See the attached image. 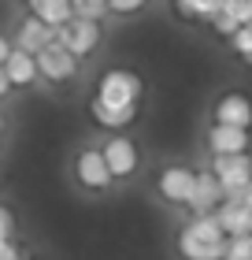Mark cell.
<instances>
[{
    "label": "cell",
    "instance_id": "9c48e42d",
    "mask_svg": "<svg viewBox=\"0 0 252 260\" xmlns=\"http://www.w3.org/2000/svg\"><path fill=\"white\" fill-rule=\"evenodd\" d=\"M248 145H252V130L248 126L211 123V130H208V149L211 152H248Z\"/></svg>",
    "mask_w": 252,
    "mask_h": 260
},
{
    "label": "cell",
    "instance_id": "484cf974",
    "mask_svg": "<svg viewBox=\"0 0 252 260\" xmlns=\"http://www.w3.org/2000/svg\"><path fill=\"white\" fill-rule=\"evenodd\" d=\"M8 52H11V41H8V34H0V63L8 60Z\"/></svg>",
    "mask_w": 252,
    "mask_h": 260
},
{
    "label": "cell",
    "instance_id": "277c9868",
    "mask_svg": "<svg viewBox=\"0 0 252 260\" xmlns=\"http://www.w3.org/2000/svg\"><path fill=\"white\" fill-rule=\"evenodd\" d=\"M211 175L223 186V193L241 190L245 182H252V156L248 152H215L211 156Z\"/></svg>",
    "mask_w": 252,
    "mask_h": 260
},
{
    "label": "cell",
    "instance_id": "4316f807",
    "mask_svg": "<svg viewBox=\"0 0 252 260\" xmlns=\"http://www.w3.org/2000/svg\"><path fill=\"white\" fill-rule=\"evenodd\" d=\"M8 89H11V82H8V75H4V67H0V97H4Z\"/></svg>",
    "mask_w": 252,
    "mask_h": 260
},
{
    "label": "cell",
    "instance_id": "44dd1931",
    "mask_svg": "<svg viewBox=\"0 0 252 260\" xmlns=\"http://www.w3.org/2000/svg\"><path fill=\"white\" fill-rule=\"evenodd\" d=\"M219 11H226V15H230L234 22H241V26L252 22V0H223Z\"/></svg>",
    "mask_w": 252,
    "mask_h": 260
},
{
    "label": "cell",
    "instance_id": "e0dca14e",
    "mask_svg": "<svg viewBox=\"0 0 252 260\" xmlns=\"http://www.w3.org/2000/svg\"><path fill=\"white\" fill-rule=\"evenodd\" d=\"M219 8H223V0H178V11L186 19H197V22H208Z\"/></svg>",
    "mask_w": 252,
    "mask_h": 260
},
{
    "label": "cell",
    "instance_id": "603a6c76",
    "mask_svg": "<svg viewBox=\"0 0 252 260\" xmlns=\"http://www.w3.org/2000/svg\"><path fill=\"white\" fill-rule=\"evenodd\" d=\"M208 22L215 26V34H223V38H230V34H234L237 26H241V22H234L230 15H226V11H215V15H211Z\"/></svg>",
    "mask_w": 252,
    "mask_h": 260
},
{
    "label": "cell",
    "instance_id": "7a4b0ae2",
    "mask_svg": "<svg viewBox=\"0 0 252 260\" xmlns=\"http://www.w3.org/2000/svg\"><path fill=\"white\" fill-rule=\"evenodd\" d=\"M52 41L63 45V49L75 56V60H86V56L100 45V22L97 19H82V15H70L63 26L52 30Z\"/></svg>",
    "mask_w": 252,
    "mask_h": 260
},
{
    "label": "cell",
    "instance_id": "8992f818",
    "mask_svg": "<svg viewBox=\"0 0 252 260\" xmlns=\"http://www.w3.org/2000/svg\"><path fill=\"white\" fill-rule=\"evenodd\" d=\"M75 179L86 186V190H107L115 179L107 171V164L100 156V149H82L78 160H75Z\"/></svg>",
    "mask_w": 252,
    "mask_h": 260
},
{
    "label": "cell",
    "instance_id": "5bb4252c",
    "mask_svg": "<svg viewBox=\"0 0 252 260\" xmlns=\"http://www.w3.org/2000/svg\"><path fill=\"white\" fill-rule=\"evenodd\" d=\"M89 115L97 119L104 130H123L137 119V104H126V108H119V104H100V101H89Z\"/></svg>",
    "mask_w": 252,
    "mask_h": 260
},
{
    "label": "cell",
    "instance_id": "30bf717a",
    "mask_svg": "<svg viewBox=\"0 0 252 260\" xmlns=\"http://www.w3.org/2000/svg\"><path fill=\"white\" fill-rule=\"evenodd\" d=\"M4 67V75H8V82H11V89H30L33 82H41L38 78V60H33V52H22V49H15L11 45V52H8V60L0 63Z\"/></svg>",
    "mask_w": 252,
    "mask_h": 260
},
{
    "label": "cell",
    "instance_id": "ba28073f",
    "mask_svg": "<svg viewBox=\"0 0 252 260\" xmlns=\"http://www.w3.org/2000/svg\"><path fill=\"white\" fill-rule=\"evenodd\" d=\"M193 182H197V171L174 164V168L160 171V182H156V186H160V193L171 201V205H186V197L193 193Z\"/></svg>",
    "mask_w": 252,
    "mask_h": 260
},
{
    "label": "cell",
    "instance_id": "4fadbf2b",
    "mask_svg": "<svg viewBox=\"0 0 252 260\" xmlns=\"http://www.w3.org/2000/svg\"><path fill=\"white\" fill-rule=\"evenodd\" d=\"M49 41H52V26H49V22H41L38 15H26L19 22V34H15V41H11V45L22 49V52H41Z\"/></svg>",
    "mask_w": 252,
    "mask_h": 260
},
{
    "label": "cell",
    "instance_id": "7c38bea8",
    "mask_svg": "<svg viewBox=\"0 0 252 260\" xmlns=\"http://www.w3.org/2000/svg\"><path fill=\"white\" fill-rule=\"evenodd\" d=\"M215 123L226 126H248L252 130V101L245 93H223L215 101Z\"/></svg>",
    "mask_w": 252,
    "mask_h": 260
},
{
    "label": "cell",
    "instance_id": "9a60e30c",
    "mask_svg": "<svg viewBox=\"0 0 252 260\" xmlns=\"http://www.w3.org/2000/svg\"><path fill=\"white\" fill-rule=\"evenodd\" d=\"M215 219H219L223 234H252V212L245 205H237V201H226L215 208Z\"/></svg>",
    "mask_w": 252,
    "mask_h": 260
},
{
    "label": "cell",
    "instance_id": "cb8c5ba5",
    "mask_svg": "<svg viewBox=\"0 0 252 260\" xmlns=\"http://www.w3.org/2000/svg\"><path fill=\"white\" fill-rule=\"evenodd\" d=\"M11 234H15V216L0 205V242H11Z\"/></svg>",
    "mask_w": 252,
    "mask_h": 260
},
{
    "label": "cell",
    "instance_id": "d6986e66",
    "mask_svg": "<svg viewBox=\"0 0 252 260\" xmlns=\"http://www.w3.org/2000/svg\"><path fill=\"white\" fill-rule=\"evenodd\" d=\"M70 11L75 15H82V19H104L107 15V0H70Z\"/></svg>",
    "mask_w": 252,
    "mask_h": 260
},
{
    "label": "cell",
    "instance_id": "d4e9b609",
    "mask_svg": "<svg viewBox=\"0 0 252 260\" xmlns=\"http://www.w3.org/2000/svg\"><path fill=\"white\" fill-rule=\"evenodd\" d=\"M226 201H237V205H245L248 212H252V182H245L241 190H234V193H223Z\"/></svg>",
    "mask_w": 252,
    "mask_h": 260
},
{
    "label": "cell",
    "instance_id": "7402d4cb",
    "mask_svg": "<svg viewBox=\"0 0 252 260\" xmlns=\"http://www.w3.org/2000/svg\"><path fill=\"white\" fill-rule=\"evenodd\" d=\"M145 4L149 0H107V11H112V15H137Z\"/></svg>",
    "mask_w": 252,
    "mask_h": 260
},
{
    "label": "cell",
    "instance_id": "f1b7e54d",
    "mask_svg": "<svg viewBox=\"0 0 252 260\" xmlns=\"http://www.w3.org/2000/svg\"><path fill=\"white\" fill-rule=\"evenodd\" d=\"M248 26H252V22H248Z\"/></svg>",
    "mask_w": 252,
    "mask_h": 260
},
{
    "label": "cell",
    "instance_id": "ffe728a7",
    "mask_svg": "<svg viewBox=\"0 0 252 260\" xmlns=\"http://www.w3.org/2000/svg\"><path fill=\"white\" fill-rule=\"evenodd\" d=\"M230 49L241 56L245 63H252V26H237L230 34Z\"/></svg>",
    "mask_w": 252,
    "mask_h": 260
},
{
    "label": "cell",
    "instance_id": "2e32d148",
    "mask_svg": "<svg viewBox=\"0 0 252 260\" xmlns=\"http://www.w3.org/2000/svg\"><path fill=\"white\" fill-rule=\"evenodd\" d=\"M26 8H30V15H38L41 22H49V26H63V22L75 15L70 11V0H26Z\"/></svg>",
    "mask_w": 252,
    "mask_h": 260
},
{
    "label": "cell",
    "instance_id": "8fae6325",
    "mask_svg": "<svg viewBox=\"0 0 252 260\" xmlns=\"http://www.w3.org/2000/svg\"><path fill=\"white\" fill-rule=\"evenodd\" d=\"M223 245L226 238H204L189 227H182V234H178V253L186 260H223Z\"/></svg>",
    "mask_w": 252,
    "mask_h": 260
},
{
    "label": "cell",
    "instance_id": "52a82bcc",
    "mask_svg": "<svg viewBox=\"0 0 252 260\" xmlns=\"http://www.w3.org/2000/svg\"><path fill=\"white\" fill-rule=\"evenodd\" d=\"M223 205V186L215 182L211 171H197V182H193V193L186 197V208L193 216H204V212H215Z\"/></svg>",
    "mask_w": 252,
    "mask_h": 260
},
{
    "label": "cell",
    "instance_id": "3957f363",
    "mask_svg": "<svg viewBox=\"0 0 252 260\" xmlns=\"http://www.w3.org/2000/svg\"><path fill=\"white\" fill-rule=\"evenodd\" d=\"M33 60H38V78L49 82V86H67L78 75V60L56 41H49L41 52H33Z\"/></svg>",
    "mask_w": 252,
    "mask_h": 260
},
{
    "label": "cell",
    "instance_id": "ac0fdd59",
    "mask_svg": "<svg viewBox=\"0 0 252 260\" xmlns=\"http://www.w3.org/2000/svg\"><path fill=\"white\" fill-rule=\"evenodd\" d=\"M223 260H252V234H226Z\"/></svg>",
    "mask_w": 252,
    "mask_h": 260
},
{
    "label": "cell",
    "instance_id": "5b68a950",
    "mask_svg": "<svg viewBox=\"0 0 252 260\" xmlns=\"http://www.w3.org/2000/svg\"><path fill=\"white\" fill-rule=\"evenodd\" d=\"M100 156L107 164V171H112V179H126V175L137 171V145L130 138H123V134L107 138L100 145Z\"/></svg>",
    "mask_w": 252,
    "mask_h": 260
},
{
    "label": "cell",
    "instance_id": "83f0119b",
    "mask_svg": "<svg viewBox=\"0 0 252 260\" xmlns=\"http://www.w3.org/2000/svg\"><path fill=\"white\" fill-rule=\"evenodd\" d=\"M0 134H4V112H0Z\"/></svg>",
    "mask_w": 252,
    "mask_h": 260
},
{
    "label": "cell",
    "instance_id": "6da1fadb",
    "mask_svg": "<svg viewBox=\"0 0 252 260\" xmlns=\"http://www.w3.org/2000/svg\"><path fill=\"white\" fill-rule=\"evenodd\" d=\"M141 93H145V82H141L137 71L112 67V71H104V75L97 78V93H93V101L119 104V108H126V104H137V108H141Z\"/></svg>",
    "mask_w": 252,
    "mask_h": 260
}]
</instances>
